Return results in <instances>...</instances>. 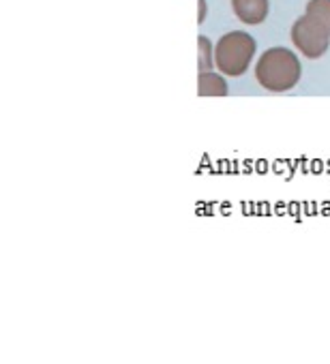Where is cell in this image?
<instances>
[{
	"label": "cell",
	"mask_w": 330,
	"mask_h": 364,
	"mask_svg": "<svg viewBox=\"0 0 330 364\" xmlns=\"http://www.w3.org/2000/svg\"><path fill=\"white\" fill-rule=\"evenodd\" d=\"M215 67V50H213V43L208 37L204 35H198V71L204 73V71H213Z\"/></svg>",
	"instance_id": "7"
},
{
	"label": "cell",
	"mask_w": 330,
	"mask_h": 364,
	"mask_svg": "<svg viewBox=\"0 0 330 364\" xmlns=\"http://www.w3.org/2000/svg\"><path fill=\"white\" fill-rule=\"evenodd\" d=\"M255 39L249 33L232 31L219 39L215 46V67L230 77H240L249 69L255 56Z\"/></svg>",
	"instance_id": "2"
},
{
	"label": "cell",
	"mask_w": 330,
	"mask_h": 364,
	"mask_svg": "<svg viewBox=\"0 0 330 364\" xmlns=\"http://www.w3.org/2000/svg\"><path fill=\"white\" fill-rule=\"evenodd\" d=\"M268 0H232V11L234 16L247 24V26H257L268 18Z\"/></svg>",
	"instance_id": "4"
},
{
	"label": "cell",
	"mask_w": 330,
	"mask_h": 364,
	"mask_svg": "<svg viewBox=\"0 0 330 364\" xmlns=\"http://www.w3.org/2000/svg\"><path fill=\"white\" fill-rule=\"evenodd\" d=\"M304 16H309L330 35V0H309Z\"/></svg>",
	"instance_id": "6"
},
{
	"label": "cell",
	"mask_w": 330,
	"mask_h": 364,
	"mask_svg": "<svg viewBox=\"0 0 330 364\" xmlns=\"http://www.w3.org/2000/svg\"><path fill=\"white\" fill-rule=\"evenodd\" d=\"M289 39L294 48L309 60L321 58L330 48V35L319 24H315L309 16H302L292 24Z\"/></svg>",
	"instance_id": "3"
},
{
	"label": "cell",
	"mask_w": 330,
	"mask_h": 364,
	"mask_svg": "<svg viewBox=\"0 0 330 364\" xmlns=\"http://www.w3.org/2000/svg\"><path fill=\"white\" fill-rule=\"evenodd\" d=\"M230 92V86L223 77V73L204 71L198 75V95L200 97H225Z\"/></svg>",
	"instance_id": "5"
},
{
	"label": "cell",
	"mask_w": 330,
	"mask_h": 364,
	"mask_svg": "<svg viewBox=\"0 0 330 364\" xmlns=\"http://www.w3.org/2000/svg\"><path fill=\"white\" fill-rule=\"evenodd\" d=\"M302 67L298 56L287 48L266 50L255 65V80L268 92H287L300 82Z\"/></svg>",
	"instance_id": "1"
},
{
	"label": "cell",
	"mask_w": 330,
	"mask_h": 364,
	"mask_svg": "<svg viewBox=\"0 0 330 364\" xmlns=\"http://www.w3.org/2000/svg\"><path fill=\"white\" fill-rule=\"evenodd\" d=\"M206 11H208L206 0H198V24H204V20H206Z\"/></svg>",
	"instance_id": "8"
}]
</instances>
